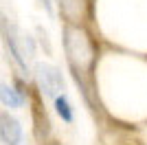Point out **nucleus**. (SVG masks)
Listing matches in <instances>:
<instances>
[{"label":"nucleus","mask_w":147,"mask_h":145,"mask_svg":"<svg viewBox=\"0 0 147 145\" xmlns=\"http://www.w3.org/2000/svg\"><path fill=\"white\" fill-rule=\"evenodd\" d=\"M0 139L5 145H20L22 143V125L18 119H13L11 115L0 117Z\"/></svg>","instance_id":"3"},{"label":"nucleus","mask_w":147,"mask_h":145,"mask_svg":"<svg viewBox=\"0 0 147 145\" xmlns=\"http://www.w3.org/2000/svg\"><path fill=\"white\" fill-rule=\"evenodd\" d=\"M5 44L9 46V53H11L13 62L20 66V70L24 72V75H29V68H26V57H24L26 53L18 46V42H16V35H13V33H7V31H5Z\"/></svg>","instance_id":"4"},{"label":"nucleus","mask_w":147,"mask_h":145,"mask_svg":"<svg viewBox=\"0 0 147 145\" xmlns=\"http://www.w3.org/2000/svg\"><path fill=\"white\" fill-rule=\"evenodd\" d=\"M61 2H64V5H70V2H68V0H61Z\"/></svg>","instance_id":"8"},{"label":"nucleus","mask_w":147,"mask_h":145,"mask_svg":"<svg viewBox=\"0 0 147 145\" xmlns=\"http://www.w3.org/2000/svg\"><path fill=\"white\" fill-rule=\"evenodd\" d=\"M40 2H42V7H44V9H46V11H53V5H51V0H40Z\"/></svg>","instance_id":"7"},{"label":"nucleus","mask_w":147,"mask_h":145,"mask_svg":"<svg viewBox=\"0 0 147 145\" xmlns=\"http://www.w3.org/2000/svg\"><path fill=\"white\" fill-rule=\"evenodd\" d=\"M0 101H2V106H7V108H20V106L24 103V97L20 95L13 86L2 84L0 86Z\"/></svg>","instance_id":"5"},{"label":"nucleus","mask_w":147,"mask_h":145,"mask_svg":"<svg viewBox=\"0 0 147 145\" xmlns=\"http://www.w3.org/2000/svg\"><path fill=\"white\" fill-rule=\"evenodd\" d=\"M66 53H68V60L79 66H86L92 62V48H90V42L84 31L79 29H66Z\"/></svg>","instance_id":"1"},{"label":"nucleus","mask_w":147,"mask_h":145,"mask_svg":"<svg viewBox=\"0 0 147 145\" xmlns=\"http://www.w3.org/2000/svg\"><path fill=\"white\" fill-rule=\"evenodd\" d=\"M35 77L37 84L42 88V92L46 97H59V92L64 90V79H61V72L55 66H49V64H37L35 68Z\"/></svg>","instance_id":"2"},{"label":"nucleus","mask_w":147,"mask_h":145,"mask_svg":"<svg viewBox=\"0 0 147 145\" xmlns=\"http://www.w3.org/2000/svg\"><path fill=\"white\" fill-rule=\"evenodd\" d=\"M55 112L61 117V121H66V123H73L75 115H73V108H70V101L66 99V95H59L55 99Z\"/></svg>","instance_id":"6"}]
</instances>
